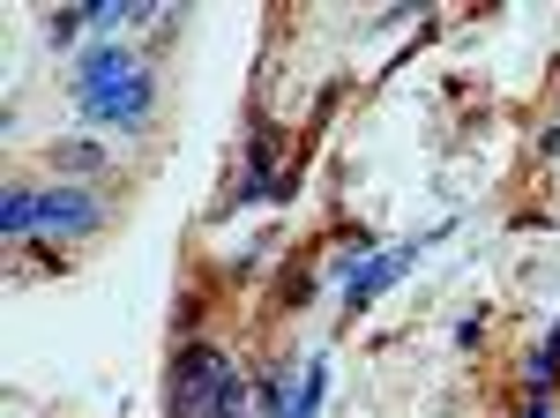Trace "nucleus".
Here are the masks:
<instances>
[{"label": "nucleus", "instance_id": "3", "mask_svg": "<svg viewBox=\"0 0 560 418\" xmlns=\"http://www.w3.org/2000/svg\"><path fill=\"white\" fill-rule=\"evenodd\" d=\"M0 224L8 232H90L97 202H90L83 187H15L0 202Z\"/></svg>", "mask_w": 560, "mask_h": 418}, {"label": "nucleus", "instance_id": "1", "mask_svg": "<svg viewBox=\"0 0 560 418\" xmlns=\"http://www.w3.org/2000/svg\"><path fill=\"white\" fill-rule=\"evenodd\" d=\"M75 97H83L90 120L128 127V120L150 113V76L135 68L120 45H97V53H83V68H75Z\"/></svg>", "mask_w": 560, "mask_h": 418}, {"label": "nucleus", "instance_id": "5", "mask_svg": "<svg viewBox=\"0 0 560 418\" xmlns=\"http://www.w3.org/2000/svg\"><path fill=\"white\" fill-rule=\"evenodd\" d=\"M261 195H284V187H277V135H269V127L255 135V165H247V187H240V202H261Z\"/></svg>", "mask_w": 560, "mask_h": 418}, {"label": "nucleus", "instance_id": "2", "mask_svg": "<svg viewBox=\"0 0 560 418\" xmlns=\"http://www.w3.org/2000/svg\"><path fill=\"white\" fill-rule=\"evenodd\" d=\"M173 418H247V381L232 374L217 351H179L173 367Z\"/></svg>", "mask_w": 560, "mask_h": 418}, {"label": "nucleus", "instance_id": "4", "mask_svg": "<svg viewBox=\"0 0 560 418\" xmlns=\"http://www.w3.org/2000/svg\"><path fill=\"white\" fill-rule=\"evenodd\" d=\"M427 247H433V232H427V240H404V247H388V254H374V262H359V269L345 277V306H351V314H366V306H374V299H382Z\"/></svg>", "mask_w": 560, "mask_h": 418}, {"label": "nucleus", "instance_id": "6", "mask_svg": "<svg viewBox=\"0 0 560 418\" xmlns=\"http://www.w3.org/2000/svg\"><path fill=\"white\" fill-rule=\"evenodd\" d=\"M322 388H329V367L314 359L300 388H292V396H277V418H314V404H322Z\"/></svg>", "mask_w": 560, "mask_h": 418}]
</instances>
